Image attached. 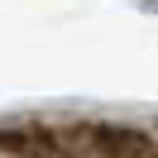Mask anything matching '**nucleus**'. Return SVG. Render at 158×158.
Masks as SVG:
<instances>
[]
</instances>
